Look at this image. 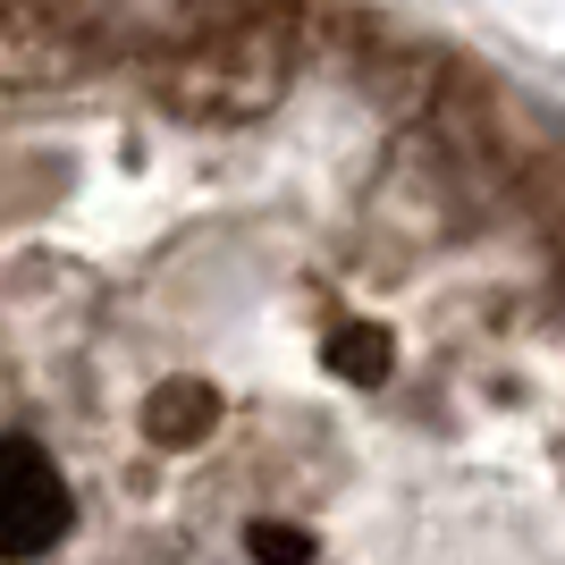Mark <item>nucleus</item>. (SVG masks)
Segmentation results:
<instances>
[{
    "mask_svg": "<svg viewBox=\"0 0 565 565\" xmlns=\"http://www.w3.org/2000/svg\"><path fill=\"white\" fill-rule=\"evenodd\" d=\"M60 532H68V490H60L43 439L18 430L9 439V472H0V541H9V565H34Z\"/></svg>",
    "mask_w": 565,
    "mask_h": 565,
    "instance_id": "f257e3e1",
    "label": "nucleus"
},
{
    "mask_svg": "<svg viewBox=\"0 0 565 565\" xmlns=\"http://www.w3.org/2000/svg\"><path fill=\"white\" fill-rule=\"evenodd\" d=\"M330 363H338L347 380H363V388H372V380L388 372V347H380V330H347V338L330 347Z\"/></svg>",
    "mask_w": 565,
    "mask_h": 565,
    "instance_id": "f03ea898",
    "label": "nucleus"
},
{
    "mask_svg": "<svg viewBox=\"0 0 565 565\" xmlns=\"http://www.w3.org/2000/svg\"><path fill=\"white\" fill-rule=\"evenodd\" d=\"M143 430H152L161 448H178V439H194V430H203V414H186V397H161L152 414H143Z\"/></svg>",
    "mask_w": 565,
    "mask_h": 565,
    "instance_id": "7ed1b4c3",
    "label": "nucleus"
}]
</instances>
